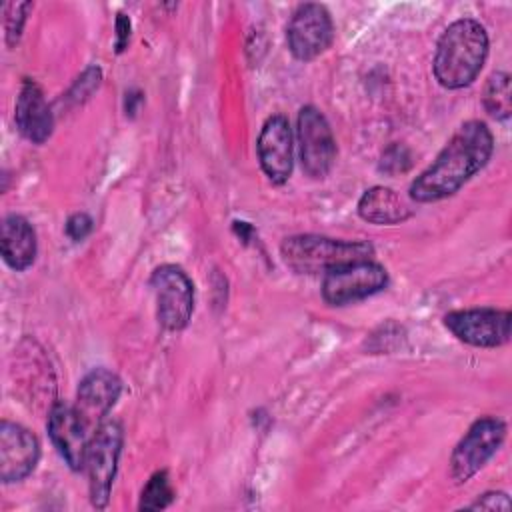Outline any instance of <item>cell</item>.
I'll return each instance as SVG.
<instances>
[{"label": "cell", "instance_id": "6da1fadb", "mask_svg": "<svg viewBox=\"0 0 512 512\" xmlns=\"http://www.w3.org/2000/svg\"><path fill=\"white\" fill-rule=\"evenodd\" d=\"M494 152V136L480 120L464 122L436 160L414 178L408 194L416 202H438L456 194L476 172H480Z\"/></svg>", "mask_w": 512, "mask_h": 512}, {"label": "cell", "instance_id": "7a4b0ae2", "mask_svg": "<svg viewBox=\"0 0 512 512\" xmlns=\"http://www.w3.org/2000/svg\"><path fill=\"white\" fill-rule=\"evenodd\" d=\"M488 56L486 28L474 18L454 20L440 36L432 62L440 86L458 90L470 86Z\"/></svg>", "mask_w": 512, "mask_h": 512}, {"label": "cell", "instance_id": "3957f363", "mask_svg": "<svg viewBox=\"0 0 512 512\" xmlns=\"http://www.w3.org/2000/svg\"><path fill=\"white\" fill-rule=\"evenodd\" d=\"M280 254L288 268L298 274L328 272L336 266L370 260L374 246L366 240H338L320 234H298L284 238Z\"/></svg>", "mask_w": 512, "mask_h": 512}, {"label": "cell", "instance_id": "277c9868", "mask_svg": "<svg viewBox=\"0 0 512 512\" xmlns=\"http://www.w3.org/2000/svg\"><path fill=\"white\" fill-rule=\"evenodd\" d=\"M122 440L124 430L118 420H104L90 438L84 468L88 474L90 502L96 508H104L110 500L112 482L122 452Z\"/></svg>", "mask_w": 512, "mask_h": 512}, {"label": "cell", "instance_id": "5b68a950", "mask_svg": "<svg viewBox=\"0 0 512 512\" xmlns=\"http://www.w3.org/2000/svg\"><path fill=\"white\" fill-rule=\"evenodd\" d=\"M156 298V318L164 330L178 332L188 326L194 312V284L176 264H162L150 276Z\"/></svg>", "mask_w": 512, "mask_h": 512}, {"label": "cell", "instance_id": "8992f818", "mask_svg": "<svg viewBox=\"0 0 512 512\" xmlns=\"http://www.w3.org/2000/svg\"><path fill=\"white\" fill-rule=\"evenodd\" d=\"M506 422L496 416L478 418L460 438L450 456V476L462 484L468 482L502 446Z\"/></svg>", "mask_w": 512, "mask_h": 512}, {"label": "cell", "instance_id": "52a82bcc", "mask_svg": "<svg viewBox=\"0 0 512 512\" xmlns=\"http://www.w3.org/2000/svg\"><path fill=\"white\" fill-rule=\"evenodd\" d=\"M388 286V272L374 260H358L336 266L324 274L322 298L332 306L364 300Z\"/></svg>", "mask_w": 512, "mask_h": 512}, {"label": "cell", "instance_id": "ba28073f", "mask_svg": "<svg viewBox=\"0 0 512 512\" xmlns=\"http://www.w3.org/2000/svg\"><path fill=\"white\" fill-rule=\"evenodd\" d=\"M302 170L310 178H324L336 162V140L326 116L316 106H304L296 120Z\"/></svg>", "mask_w": 512, "mask_h": 512}, {"label": "cell", "instance_id": "9c48e42d", "mask_svg": "<svg viewBox=\"0 0 512 512\" xmlns=\"http://www.w3.org/2000/svg\"><path fill=\"white\" fill-rule=\"evenodd\" d=\"M334 40V22L326 6L322 4H300L286 26L288 50L296 60H314Z\"/></svg>", "mask_w": 512, "mask_h": 512}, {"label": "cell", "instance_id": "30bf717a", "mask_svg": "<svg viewBox=\"0 0 512 512\" xmlns=\"http://www.w3.org/2000/svg\"><path fill=\"white\" fill-rule=\"evenodd\" d=\"M510 312L498 308L454 310L444 316V326L464 344L498 348L510 340Z\"/></svg>", "mask_w": 512, "mask_h": 512}, {"label": "cell", "instance_id": "8fae6325", "mask_svg": "<svg viewBox=\"0 0 512 512\" xmlns=\"http://www.w3.org/2000/svg\"><path fill=\"white\" fill-rule=\"evenodd\" d=\"M122 394V380L108 368L90 370L78 384L74 410L92 436Z\"/></svg>", "mask_w": 512, "mask_h": 512}, {"label": "cell", "instance_id": "7c38bea8", "mask_svg": "<svg viewBox=\"0 0 512 512\" xmlns=\"http://www.w3.org/2000/svg\"><path fill=\"white\" fill-rule=\"evenodd\" d=\"M258 162L272 184H284L294 166L292 128L284 114H272L262 124L256 142Z\"/></svg>", "mask_w": 512, "mask_h": 512}, {"label": "cell", "instance_id": "4fadbf2b", "mask_svg": "<svg viewBox=\"0 0 512 512\" xmlns=\"http://www.w3.org/2000/svg\"><path fill=\"white\" fill-rule=\"evenodd\" d=\"M40 442L22 424L0 422V480L4 484L24 480L38 464Z\"/></svg>", "mask_w": 512, "mask_h": 512}, {"label": "cell", "instance_id": "5bb4252c", "mask_svg": "<svg viewBox=\"0 0 512 512\" xmlns=\"http://www.w3.org/2000/svg\"><path fill=\"white\" fill-rule=\"evenodd\" d=\"M48 434L62 456V460L68 464L70 470L78 472L84 468L86 452L90 444V434L80 422L74 406L66 402H56L48 412Z\"/></svg>", "mask_w": 512, "mask_h": 512}, {"label": "cell", "instance_id": "9a60e30c", "mask_svg": "<svg viewBox=\"0 0 512 512\" xmlns=\"http://www.w3.org/2000/svg\"><path fill=\"white\" fill-rule=\"evenodd\" d=\"M14 122L18 132L34 144H44L54 130L52 110L44 98L42 88L32 78H24L20 86L14 108Z\"/></svg>", "mask_w": 512, "mask_h": 512}, {"label": "cell", "instance_id": "2e32d148", "mask_svg": "<svg viewBox=\"0 0 512 512\" xmlns=\"http://www.w3.org/2000/svg\"><path fill=\"white\" fill-rule=\"evenodd\" d=\"M0 248L4 262L16 270L22 272L30 268L36 260L38 242L36 232L32 224L20 216V214H6L2 220V236H0Z\"/></svg>", "mask_w": 512, "mask_h": 512}, {"label": "cell", "instance_id": "e0dca14e", "mask_svg": "<svg viewBox=\"0 0 512 512\" xmlns=\"http://www.w3.org/2000/svg\"><path fill=\"white\" fill-rule=\"evenodd\" d=\"M358 214L370 224L392 226L408 220L412 216V210L392 188L372 186L360 196Z\"/></svg>", "mask_w": 512, "mask_h": 512}, {"label": "cell", "instance_id": "ac0fdd59", "mask_svg": "<svg viewBox=\"0 0 512 512\" xmlns=\"http://www.w3.org/2000/svg\"><path fill=\"white\" fill-rule=\"evenodd\" d=\"M484 108L490 116L498 120H506L512 112V92H510V76L506 72H494L486 86L482 96Z\"/></svg>", "mask_w": 512, "mask_h": 512}, {"label": "cell", "instance_id": "d6986e66", "mask_svg": "<svg viewBox=\"0 0 512 512\" xmlns=\"http://www.w3.org/2000/svg\"><path fill=\"white\" fill-rule=\"evenodd\" d=\"M174 500V488L166 470H158L150 476L140 494V510H162Z\"/></svg>", "mask_w": 512, "mask_h": 512}, {"label": "cell", "instance_id": "ffe728a7", "mask_svg": "<svg viewBox=\"0 0 512 512\" xmlns=\"http://www.w3.org/2000/svg\"><path fill=\"white\" fill-rule=\"evenodd\" d=\"M32 10L30 2H10L4 6V28H6V42L14 46L20 40L26 14Z\"/></svg>", "mask_w": 512, "mask_h": 512}, {"label": "cell", "instance_id": "44dd1931", "mask_svg": "<svg viewBox=\"0 0 512 512\" xmlns=\"http://www.w3.org/2000/svg\"><path fill=\"white\" fill-rule=\"evenodd\" d=\"M412 164V154L410 150L404 146V144H392L388 146L382 156H380V162H378V170L388 174V176H394V174H402L410 168Z\"/></svg>", "mask_w": 512, "mask_h": 512}, {"label": "cell", "instance_id": "7402d4cb", "mask_svg": "<svg viewBox=\"0 0 512 512\" xmlns=\"http://www.w3.org/2000/svg\"><path fill=\"white\" fill-rule=\"evenodd\" d=\"M100 80H102V72L98 66H88L78 78L76 82L72 84L70 92L66 94L70 100L74 102H82L86 100L98 86H100Z\"/></svg>", "mask_w": 512, "mask_h": 512}, {"label": "cell", "instance_id": "603a6c76", "mask_svg": "<svg viewBox=\"0 0 512 512\" xmlns=\"http://www.w3.org/2000/svg\"><path fill=\"white\" fill-rule=\"evenodd\" d=\"M92 226H94V222L86 212H76L66 220V234L74 242H80L92 232Z\"/></svg>", "mask_w": 512, "mask_h": 512}, {"label": "cell", "instance_id": "cb8c5ba5", "mask_svg": "<svg viewBox=\"0 0 512 512\" xmlns=\"http://www.w3.org/2000/svg\"><path fill=\"white\" fill-rule=\"evenodd\" d=\"M470 508L474 510H508L510 508V498L506 492H486L482 496H478Z\"/></svg>", "mask_w": 512, "mask_h": 512}, {"label": "cell", "instance_id": "d4e9b609", "mask_svg": "<svg viewBox=\"0 0 512 512\" xmlns=\"http://www.w3.org/2000/svg\"><path fill=\"white\" fill-rule=\"evenodd\" d=\"M128 42H130V18L120 12L116 16V44H114L116 52L122 54L126 50Z\"/></svg>", "mask_w": 512, "mask_h": 512}]
</instances>
